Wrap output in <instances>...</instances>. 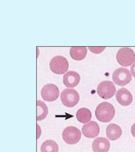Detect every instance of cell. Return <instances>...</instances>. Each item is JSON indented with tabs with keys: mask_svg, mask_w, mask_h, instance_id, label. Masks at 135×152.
I'll list each match as a JSON object with an SVG mask.
<instances>
[{
	"mask_svg": "<svg viewBox=\"0 0 135 152\" xmlns=\"http://www.w3.org/2000/svg\"><path fill=\"white\" fill-rule=\"evenodd\" d=\"M115 110L113 106L107 102L100 103L97 107L95 111L97 119L100 122H108L114 117Z\"/></svg>",
	"mask_w": 135,
	"mask_h": 152,
	"instance_id": "1",
	"label": "cell"
},
{
	"mask_svg": "<svg viewBox=\"0 0 135 152\" xmlns=\"http://www.w3.org/2000/svg\"><path fill=\"white\" fill-rule=\"evenodd\" d=\"M60 98L64 105L67 107L72 108L79 103L80 96L77 91L74 89L67 88L61 93Z\"/></svg>",
	"mask_w": 135,
	"mask_h": 152,
	"instance_id": "3",
	"label": "cell"
},
{
	"mask_svg": "<svg viewBox=\"0 0 135 152\" xmlns=\"http://www.w3.org/2000/svg\"><path fill=\"white\" fill-rule=\"evenodd\" d=\"M60 91L58 88L55 84H46L41 89V95L42 99L48 102L56 100L59 96Z\"/></svg>",
	"mask_w": 135,
	"mask_h": 152,
	"instance_id": "8",
	"label": "cell"
},
{
	"mask_svg": "<svg viewBox=\"0 0 135 152\" xmlns=\"http://www.w3.org/2000/svg\"><path fill=\"white\" fill-rule=\"evenodd\" d=\"M41 150V152H58L59 147L55 141L49 140L42 144Z\"/></svg>",
	"mask_w": 135,
	"mask_h": 152,
	"instance_id": "17",
	"label": "cell"
},
{
	"mask_svg": "<svg viewBox=\"0 0 135 152\" xmlns=\"http://www.w3.org/2000/svg\"><path fill=\"white\" fill-rule=\"evenodd\" d=\"M130 70H131L132 75L135 78V62L130 67Z\"/></svg>",
	"mask_w": 135,
	"mask_h": 152,
	"instance_id": "18",
	"label": "cell"
},
{
	"mask_svg": "<svg viewBox=\"0 0 135 152\" xmlns=\"http://www.w3.org/2000/svg\"><path fill=\"white\" fill-rule=\"evenodd\" d=\"M50 68L52 72L56 74H63L68 70V61L62 56H56L51 60Z\"/></svg>",
	"mask_w": 135,
	"mask_h": 152,
	"instance_id": "4",
	"label": "cell"
},
{
	"mask_svg": "<svg viewBox=\"0 0 135 152\" xmlns=\"http://www.w3.org/2000/svg\"><path fill=\"white\" fill-rule=\"evenodd\" d=\"M107 136L110 140L114 141L120 137L122 130L118 125L111 123L107 126L106 129Z\"/></svg>",
	"mask_w": 135,
	"mask_h": 152,
	"instance_id": "13",
	"label": "cell"
},
{
	"mask_svg": "<svg viewBox=\"0 0 135 152\" xmlns=\"http://www.w3.org/2000/svg\"><path fill=\"white\" fill-rule=\"evenodd\" d=\"M131 133L133 136L135 137V123L134 124L131 128Z\"/></svg>",
	"mask_w": 135,
	"mask_h": 152,
	"instance_id": "19",
	"label": "cell"
},
{
	"mask_svg": "<svg viewBox=\"0 0 135 152\" xmlns=\"http://www.w3.org/2000/svg\"><path fill=\"white\" fill-rule=\"evenodd\" d=\"M76 118L78 121L82 123H87L92 118V113L87 108H80L77 112Z\"/></svg>",
	"mask_w": 135,
	"mask_h": 152,
	"instance_id": "15",
	"label": "cell"
},
{
	"mask_svg": "<svg viewBox=\"0 0 135 152\" xmlns=\"http://www.w3.org/2000/svg\"><path fill=\"white\" fill-rule=\"evenodd\" d=\"M100 129L99 125L95 121H91L84 125L82 128L83 135L86 137L93 138L99 135Z\"/></svg>",
	"mask_w": 135,
	"mask_h": 152,
	"instance_id": "9",
	"label": "cell"
},
{
	"mask_svg": "<svg viewBox=\"0 0 135 152\" xmlns=\"http://www.w3.org/2000/svg\"><path fill=\"white\" fill-rule=\"evenodd\" d=\"M116 97L119 104L124 106L130 105L133 101V96L131 93L124 88L118 90L116 94Z\"/></svg>",
	"mask_w": 135,
	"mask_h": 152,
	"instance_id": "10",
	"label": "cell"
},
{
	"mask_svg": "<svg viewBox=\"0 0 135 152\" xmlns=\"http://www.w3.org/2000/svg\"><path fill=\"white\" fill-rule=\"evenodd\" d=\"M116 58L117 61L121 66H129L135 61V52L130 48H122L118 51Z\"/></svg>",
	"mask_w": 135,
	"mask_h": 152,
	"instance_id": "2",
	"label": "cell"
},
{
	"mask_svg": "<svg viewBox=\"0 0 135 152\" xmlns=\"http://www.w3.org/2000/svg\"><path fill=\"white\" fill-rule=\"evenodd\" d=\"M62 137L67 144H75L79 142L81 139V132L76 127L72 126L67 127L63 132Z\"/></svg>",
	"mask_w": 135,
	"mask_h": 152,
	"instance_id": "6",
	"label": "cell"
},
{
	"mask_svg": "<svg viewBox=\"0 0 135 152\" xmlns=\"http://www.w3.org/2000/svg\"><path fill=\"white\" fill-rule=\"evenodd\" d=\"M80 77L79 74L74 71H69L63 77V83L67 87L74 88L80 82Z\"/></svg>",
	"mask_w": 135,
	"mask_h": 152,
	"instance_id": "11",
	"label": "cell"
},
{
	"mask_svg": "<svg viewBox=\"0 0 135 152\" xmlns=\"http://www.w3.org/2000/svg\"><path fill=\"white\" fill-rule=\"evenodd\" d=\"M116 89L112 82L105 80L101 82L97 88V92L101 98L104 99L111 98L115 93Z\"/></svg>",
	"mask_w": 135,
	"mask_h": 152,
	"instance_id": "7",
	"label": "cell"
},
{
	"mask_svg": "<svg viewBox=\"0 0 135 152\" xmlns=\"http://www.w3.org/2000/svg\"><path fill=\"white\" fill-rule=\"evenodd\" d=\"M92 147L94 152H108L110 149V143L105 137H98L93 141Z\"/></svg>",
	"mask_w": 135,
	"mask_h": 152,
	"instance_id": "12",
	"label": "cell"
},
{
	"mask_svg": "<svg viewBox=\"0 0 135 152\" xmlns=\"http://www.w3.org/2000/svg\"><path fill=\"white\" fill-rule=\"evenodd\" d=\"M48 112V108L45 102L41 100L37 101V121H41L47 117Z\"/></svg>",
	"mask_w": 135,
	"mask_h": 152,
	"instance_id": "16",
	"label": "cell"
},
{
	"mask_svg": "<svg viewBox=\"0 0 135 152\" xmlns=\"http://www.w3.org/2000/svg\"><path fill=\"white\" fill-rule=\"evenodd\" d=\"M112 78L116 84L122 86L130 83L132 77L130 71L127 69L120 67L115 70L112 74Z\"/></svg>",
	"mask_w": 135,
	"mask_h": 152,
	"instance_id": "5",
	"label": "cell"
},
{
	"mask_svg": "<svg viewBox=\"0 0 135 152\" xmlns=\"http://www.w3.org/2000/svg\"><path fill=\"white\" fill-rule=\"evenodd\" d=\"M87 53V49L85 47H72L70 50V55L72 59L80 61L85 59Z\"/></svg>",
	"mask_w": 135,
	"mask_h": 152,
	"instance_id": "14",
	"label": "cell"
}]
</instances>
